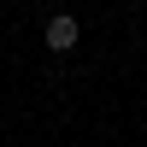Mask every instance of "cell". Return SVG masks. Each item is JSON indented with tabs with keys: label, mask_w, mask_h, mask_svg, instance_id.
Here are the masks:
<instances>
[{
	"label": "cell",
	"mask_w": 147,
	"mask_h": 147,
	"mask_svg": "<svg viewBox=\"0 0 147 147\" xmlns=\"http://www.w3.org/2000/svg\"><path fill=\"white\" fill-rule=\"evenodd\" d=\"M77 18H71V12H53V18H47V30H41V41L53 47V53H71V47H77Z\"/></svg>",
	"instance_id": "obj_1"
}]
</instances>
